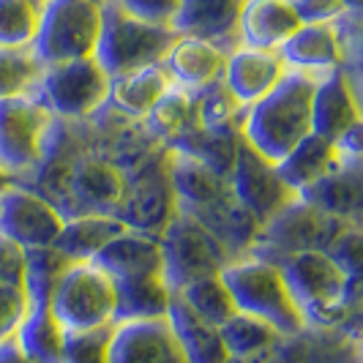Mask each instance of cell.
<instances>
[{
  "label": "cell",
  "mask_w": 363,
  "mask_h": 363,
  "mask_svg": "<svg viewBox=\"0 0 363 363\" xmlns=\"http://www.w3.org/2000/svg\"><path fill=\"white\" fill-rule=\"evenodd\" d=\"M314 79V74L287 69L273 91L243 109L240 140L268 162L281 159L311 131L309 109Z\"/></svg>",
  "instance_id": "obj_1"
},
{
  "label": "cell",
  "mask_w": 363,
  "mask_h": 363,
  "mask_svg": "<svg viewBox=\"0 0 363 363\" xmlns=\"http://www.w3.org/2000/svg\"><path fill=\"white\" fill-rule=\"evenodd\" d=\"M218 276L230 290L235 311L252 314L257 320L268 323L279 336H292L306 325L303 314L290 298L279 265L271 259L257 255L227 259Z\"/></svg>",
  "instance_id": "obj_2"
},
{
  "label": "cell",
  "mask_w": 363,
  "mask_h": 363,
  "mask_svg": "<svg viewBox=\"0 0 363 363\" xmlns=\"http://www.w3.org/2000/svg\"><path fill=\"white\" fill-rule=\"evenodd\" d=\"M178 33L169 25H156L123 11L115 0L101 3V28L93 47V60L107 77L159 66Z\"/></svg>",
  "instance_id": "obj_3"
},
{
  "label": "cell",
  "mask_w": 363,
  "mask_h": 363,
  "mask_svg": "<svg viewBox=\"0 0 363 363\" xmlns=\"http://www.w3.org/2000/svg\"><path fill=\"white\" fill-rule=\"evenodd\" d=\"M276 265L303 320H336L350 301V290L358 284L320 249L290 255Z\"/></svg>",
  "instance_id": "obj_4"
},
{
  "label": "cell",
  "mask_w": 363,
  "mask_h": 363,
  "mask_svg": "<svg viewBox=\"0 0 363 363\" xmlns=\"http://www.w3.org/2000/svg\"><path fill=\"white\" fill-rule=\"evenodd\" d=\"M101 28V3L96 0H44L38 6L30 50L41 66L74 57H91Z\"/></svg>",
  "instance_id": "obj_5"
},
{
  "label": "cell",
  "mask_w": 363,
  "mask_h": 363,
  "mask_svg": "<svg viewBox=\"0 0 363 363\" xmlns=\"http://www.w3.org/2000/svg\"><path fill=\"white\" fill-rule=\"evenodd\" d=\"M162 246V276L169 290H181L186 281L218 273L227 262V249L200 218L175 211L159 233Z\"/></svg>",
  "instance_id": "obj_6"
},
{
  "label": "cell",
  "mask_w": 363,
  "mask_h": 363,
  "mask_svg": "<svg viewBox=\"0 0 363 363\" xmlns=\"http://www.w3.org/2000/svg\"><path fill=\"white\" fill-rule=\"evenodd\" d=\"M345 227V218L325 216L303 200L292 197L268 221H262L257 227V235L252 240V255L279 262L298 252H311V249L325 252L328 243Z\"/></svg>",
  "instance_id": "obj_7"
},
{
  "label": "cell",
  "mask_w": 363,
  "mask_h": 363,
  "mask_svg": "<svg viewBox=\"0 0 363 363\" xmlns=\"http://www.w3.org/2000/svg\"><path fill=\"white\" fill-rule=\"evenodd\" d=\"M50 309L66 330L112 325L115 284L93 262H69L55 284Z\"/></svg>",
  "instance_id": "obj_8"
},
{
  "label": "cell",
  "mask_w": 363,
  "mask_h": 363,
  "mask_svg": "<svg viewBox=\"0 0 363 363\" xmlns=\"http://www.w3.org/2000/svg\"><path fill=\"white\" fill-rule=\"evenodd\" d=\"M109 77L91 57H74L63 63L44 66L38 74L33 96L50 115L57 118H85L107 104Z\"/></svg>",
  "instance_id": "obj_9"
},
{
  "label": "cell",
  "mask_w": 363,
  "mask_h": 363,
  "mask_svg": "<svg viewBox=\"0 0 363 363\" xmlns=\"http://www.w3.org/2000/svg\"><path fill=\"white\" fill-rule=\"evenodd\" d=\"M50 123V109L33 93L0 99V169L14 178L36 167Z\"/></svg>",
  "instance_id": "obj_10"
},
{
  "label": "cell",
  "mask_w": 363,
  "mask_h": 363,
  "mask_svg": "<svg viewBox=\"0 0 363 363\" xmlns=\"http://www.w3.org/2000/svg\"><path fill=\"white\" fill-rule=\"evenodd\" d=\"M227 186L238 205L255 218L257 224L268 221L281 205H287L295 197L276 175L273 162L262 159L243 140L238 145L235 162L227 172Z\"/></svg>",
  "instance_id": "obj_11"
},
{
  "label": "cell",
  "mask_w": 363,
  "mask_h": 363,
  "mask_svg": "<svg viewBox=\"0 0 363 363\" xmlns=\"http://www.w3.org/2000/svg\"><path fill=\"white\" fill-rule=\"evenodd\" d=\"M63 227V216L41 194L17 183L0 191V235L14 240L19 249L52 246Z\"/></svg>",
  "instance_id": "obj_12"
},
{
  "label": "cell",
  "mask_w": 363,
  "mask_h": 363,
  "mask_svg": "<svg viewBox=\"0 0 363 363\" xmlns=\"http://www.w3.org/2000/svg\"><path fill=\"white\" fill-rule=\"evenodd\" d=\"M109 363H186L167 317L112 323Z\"/></svg>",
  "instance_id": "obj_13"
},
{
  "label": "cell",
  "mask_w": 363,
  "mask_h": 363,
  "mask_svg": "<svg viewBox=\"0 0 363 363\" xmlns=\"http://www.w3.org/2000/svg\"><path fill=\"white\" fill-rule=\"evenodd\" d=\"M284 72L287 66L276 50H257V47L235 44L233 50H227L221 82L238 104L246 109L249 104L259 101L268 91H273Z\"/></svg>",
  "instance_id": "obj_14"
},
{
  "label": "cell",
  "mask_w": 363,
  "mask_h": 363,
  "mask_svg": "<svg viewBox=\"0 0 363 363\" xmlns=\"http://www.w3.org/2000/svg\"><path fill=\"white\" fill-rule=\"evenodd\" d=\"M309 115H311V131L330 140V143L339 134H345L350 126L361 123L358 96H355V88H352V79L347 77V72L342 66L320 74L314 79Z\"/></svg>",
  "instance_id": "obj_15"
},
{
  "label": "cell",
  "mask_w": 363,
  "mask_h": 363,
  "mask_svg": "<svg viewBox=\"0 0 363 363\" xmlns=\"http://www.w3.org/2000/svg\"><path fill=\"white\" fill-rule=\"evenodd\" d=\"M279 55H281V60L290 72L320 77L330 69H339L345 63L342 28H339V22H333V25H325V22L306 25V22H301L298 30L279 47Z\"/></svg>",
  "instance_id": "obj_16"
},
{
  "label": "cell",
  "mask_w": 363,
  "mask_h": 363,
  "mask_svg": "<svg viewBox=\"0 0 363 363\" xmlns=\"http://www.w3.org/2000/svg\"><path fill=\"white\" fill-rule=\"evenodd\" d=\"M227 50L200 36H181L172 41L162 60L169 82L183 91H200L205 85L221 79Z\"/></svg>",
  "instance_id": "obj_17"
},
{
  "label": "cell",
  "mask_w": 363,
  "mask_h": 363,
  "mask_svg": "<svg viewBox=\"0 0 363 363\" xmlns=\"http://www.w3.org/2000/svg\"><path fill=\"white\" fill-rule=\"evenodd\" d=\"M109 279H128V276H145L162 273V246L159 235H150L134 227H123L118 235H112L91 259Z\"/></svg>",
  "instance_id": "obj_18"
},
{
  "label": "cell",
  "mask_w": 363,
  "mask_h": 363,
  "mask_svg": "<svg viewBox=\"0 0 363 363\" xmlns=\"http://www.w3.org/2000/svg\"><path fill=\"white\" fill-rule=\"evenodd\" d=\"M301 19L290 0H243L235 36L243 47L276 50L298 30Z\"/></svg>",
  "instance_id": "obj_19"
},
{
  "label": "cell",
  "mask_w": 363,
  "mask_h": 363,
  "mask_svg": "<svg viewBox=\"0 0 363 363\" xmlns=\"http://www.w3.org/2000/svg\"><path fill=\"white\" fill-rule=\"evenodd\" d=\"M314 211L333 218H347L361 208V162H339L306 189L295 194Z\"/></svg>",
  "instance_id": "obj_20"
},
{
  "label": "cell",
  "mask_w": 363,
  "mask_h": 363,
  "mask_svg": "<svg viewBox=\"0 0 363 363\" xmlns=\"http://www.w3.org/2000/svg\"><path fill=\"white\" fill-rule=\"evenodd\" d=\"M243 0H181L172 30L181 36H200L227 50V41L235 36L238 17Z\"/></svg>",
  "instance_id": "obj_21"
},
{
  "label": "cell",
  "mask_w": 363,
  "mask_h": 363,
  "mask_svg": "<svg viewBox=\"0 0 363 363\" xmlns=\"http://www.w3.org/2000/svg\"><path fill=\"white\" fill-rule=\"evenodd\" d=\"M169 186H172V194L181 202V211L186 213H200L202 208H208L230 194L227 178H221L208 164H202L200 159H194L183 150L172 153Z\"/></svg>",
  "instance_id": "obj_22"
},
{
  "label": "cell",
  "mask_w": 363,
  "mask_h": 363,
  "mask_svg": "<svg viewBox=\"0 0 363 363\" xmlns=\"http://www.w3.org/2000/svg\"><path fill=\"white\" fill-rule=\"evenodd\" d=\"M167 323H169V330L181 347L186 363H230L218 325H211L191 309H186L175 298V292H172V301L167 309Z\"/></svg>",
  "instance_id": "obj_23"
},
{
  "label": "cell",
  "mask_w": 363,
  "mask_h": 363,
  "mask_svg": "<svg viewBox=\"0 0 363 363\" xmlns=\"http://www.w3.org/2000/svg\"><path fill=\"white\" fill-rule=\"evenodd\" d=\"M112 284H115V323L167 317L172 290L164 281L162 273L112 279Z\"/></svg>",
  "instance_id": "obj_24"
},
{
  "label": "cell",
  "mask_w": 363,
  "mask_h": 363,
  "mask_svg": "<svg viewBox=\"0 0 363 363\" xmlns=\"http://www.w3.org/2000/svg\"><path fill=\"white\" fill-rule=\"evenodd\" d=\"M336 162H339V153H336L333 143L309 131L281 159L273 162V169H276V175L281 178V183L290 189L292 194H298L301 189H306L320 175H325Z\"/></svg>",
  "instance_id": "obj_25"
},
{
  "label": "cell",
  "mask_w": 363,
  "mask_h": 363,
  "mask_svg": "<svg viewBox=\"0 0 363 363\" xmlns=\"http://www.w3.org/2000/svg\"><path fill=\"white\" fill-rule=\"evenodd\" d=\"M169 77L159 66H145V69H134V72L109 77L107 101L118 112H123L128 118H145L150 107L162 99V93L169 88Z\"/></svg>",
  "instance_id": "obj_26"
},
{
  "label": "cell",
  "mask_w": 363,
  "mask_h": 363,
  "mask_svg": "<svg viewBox=\"0 0 363 363\" xmlns=\"http://www.w3.org/2000/svg\"><path fill=\"white\" fill-rule=\"evenodd\" d=\"M123 227L126 224L115 213H82L79 218H63L52 246L72 262H91L96 252Z\"/></svg>",
  "instance_id": "obj_27"
},
{
  "label": "cell",
  "mask_w": 363,
  "mask_h": 363,
  "mask_svg": "<svg viewBox=\"0 0 363 363\" xmlns=\"http://www.w3.org/2000/svg\"><path fill=\"white\" fill-rule=\"evenodd\" d=\"M72 191L88 211L85 213H115L123 200V175L107 162L85 159L74 167Z\"/></svg>",
  "instance_id": "obj_28"
},
{
  "label": "cell",
  "mask_w": 363,
  "mask_h": 363,
  "mask_svg": "<svg viewBox=\"0 0 363 363\" xmlns=\"http://www.w3.org/2000/svg\"><path fill=\"white\" fill-rule=\"evenodd\" d=\"M11 336L30 363H63L66 328L57 323L50 306H28Z\"/></svg>",
  "instance_id": "obj_29"
},
{
  "label": "cell",
  "mask_w": 363,
  "mask_h": 363,
  "mask_svg": "<svg viewBox=\"0 0 363 363\" xmlns=\"http://www.w3.org/2000/svg\"><path fill=\"white\" fill-rule=\"evenodd\" d=\"M145 123L153 134H159L164 140H181L189 131L200 126L197 121V93L183 91L178 85H169L162 93V99L150 107L145 115Z\"/></svg>",
  "instance_id": "obj_30"
},
{
  "label": "cell",
  "mask_w": 363,
  "mask_h": 363,
  "mask_svg": "<svg viewBox=\"0 0 363 363\" xmlns=\"http://www.w3.org/2000/svg\"><path fill=\"white\" fill-rule=\"evenodd\" d=\"M175 298L211 325H221L227 317L235 314L230 290L218 273H208V276H197L186 281L181 290H175Z\"/></svg>",
  "instance_id": "obj_31"
},
{
  "label": "cell",
  "mask_w": 363,
  "mask_h": 363,
  "mask_svg": "<svg viewBox=\"0 0 363 363\" xmlns=\"http://www.w3.org/2000/svg\"><path fill=\"white\" fill-rule=\"evenodd\" d=\"M72 259L63 257L55 246H41V249H25V295L28 306H50L52 290L66 271Z\"/></svg>",
  "instance_id": "obj_32"
},
{
  "label": "cell",
  "mask_w": 363,
  "mask_h": 363,
  "mask_svg": "<svg viewBox=\"0 0 363 363\" xmlns=\"http://www.w3.org/2000/svg\"><path fill=\"white\" fill-rule=\"evenodd\" d=\"M218 333H221V342H224V350H227L230 361L262 352L265 347H271L279 339V333L268 323L257 320L252 314H243V311H235L233 317H227L218 325Z\"/></svg>",
  "instance_id": "obj_33"
},
{
  "label": "cell",
  "mask_w": 363,
  "mask_h": 363,
  "mask_svg": "<svg viewBox=\"0 0 363 363\" xmlns=\"http://www.w3.org/2000/svg\"><path fill=\"white\" fill-rule=\"evenodd\" d=\"M41 69L30 47H0V99L33 93Z\"/></svg>",
  "instance_id": "obj_34"
},
{
  "label": "cell",
  "mask_w": 363,
  "mask_h": 363,
  "mask_svg": "<svg viewBox=\"0 0 363 363\" xmlns=\"http://www.w3.org/2000/svg\"><path fill=\"white\" fill-rule=\"evenodd\" d=\"M36 22L33 0H0V47H30Z\"/></svg>",
  "instance_id": "obj_35"
},
{
  "label": "cell",
  "mask_w": 363,
  "mask_h": 363,
  "mask_svg": "<svg viewBox=\"0 0 363 363\" xmlns=\"http://www.w3.org/2000/svg\"><path fill=\"white\" fill-rule=\"evenodd\" d=\"M112 325L66 330L63 336V363H109Z\"/></svg>",
  "instance_id": "obj_36"
},
{
  "label": "cell",
  "mask_w": 363,
  "mask_h": 363,
  "mask_svg": "<svg viewBox=\"0 0 363 363\" xmlns=\"http://www.w3.org/2000/svg\"><path fill=\"white\" fill-rule=\"evenodd\" d=\"M28 311L25 279L17 276H0V342L9 339L19 325V320Z\"/></svg>",
  "instance_id": "obj_37"
},
{
  "label": "cell",
  "mask_w": 363,
  "mask_h": 363,
  "mask_svg": "<svg viewBox=\"0 0 363 363\" xmlns=\"http://www.w3.org/2000/svg\"><path fill=\"white\" fill-rule=\"evenodd\" d=\"M328 255L333 257V262L347 273V276H352V279H361V257H363V249H361V233L355 230V227H345L339 235L333 238L330 243H328L325 249Z\"/></svg>",
  "instance_id": "obj_38"
},
{
  "label": "cell",
  "mask_w": 363,
  "mask_h": 363,
  "mask_svg": "<svg viewBox=\"0 0 363 363\" xmlns=\"http://www.w3.org/2000/svg\"><path fill=\"white\" fill-rule=\"evenodd\" d=\"M123 11L134 14V17L145 19V22H156V25H169L178 14V3L181 0H115Z\"/></svg>",
  "instance_id": "obj_39"
},
{
  "label": "cell",
  "mask_w": 363,
  "mask_h": 363,
  "mask_svg": "<svg viewBox=\"0 0 363 363\" xmlns=\"http://www.w3.org/2000/svg\"><path fill=\"white\" fill-rule=\"evenodd\" d=\"M292 6H295L298 19L306 22V25H317V22L333 25V22L347 17V9L342 0H295Z\"/></svg>",
  "instance_id": "obj_40"
},
{
  "label": "cell",
  "mask_w": 363,
  "mask_h": 363,
  "mask_svg": "<svg viewBox=\"0 0 363 363\" xmlns=\"http://www.w3.org/2000/svg\"><path fill=\"white\" fill-rule=\"evenodd\" d=\"M0 363H30V361L19 352L14 336H9V339H3V342H0Z\"/></svg>",
  "instance_id": "obj_41"
},
{
  "label": "cell",
  "mask_w": 363,
  "mask_h": 363,
  "mask_svg": "<svg viewBox=\"0 0 363 363\" xmlns=\"http://www.w3.org/2000/svg\"><path fill=\"white\" fill-rule=\"evenodd\" d=\"M342 3H345L347 14H352V17L361 11V0H342Z\"/></svg>",
  "instance_id": "obj_42"
},
{
  "label": "cell",
  "mask_w": 363,
  "mask_h": 363,
  "mask_svg": "<svg viewBox=\"0 0 363 363\" xmlns=\"http://www.w3.org/2000/svg\"><path fill=\"white\" fill-rule=\"evenodd\" d=\"M11 183H14V178H11L6 169H0V191H3L6 186H11Z\"/></svg>",
  "instance_id": "obj_43"
},
{
  "label": "cell",
  "mask_w": 363,
  "mask_h": 363,
  "mask_svg": "<svg viewBox=\"0 0 363 363\" xmlns=\"http://www.w3.org/2000/svg\"><path fill=\"white\" fill-rule=\"evenodd\" d=\"M33 3H36V6H41V3H44V0H33Z\"/></svg>",
  "instance_id": "obj_44"
},
{
  "label": "cell",
  "mask_w": 363,
  "mask_h": 363,
  "mask_svg": "<svg viewBox=\"0 0 363 363\" xmlns=\"http://www.w3.org/2000/svg\"><path fill=\"white\" fill-rule=\"evenodd\" d=\"M96 3H104V0H96Z\"/></svg>",
  "instance_id": "obj_45"
},
{
  "label": "cell",
  "mask_w": 363,
  "mask_h": 363,
  "mask_svg": "<svg viewBox=\"0 0 363 363\" xmlns=\"http://www.w3.org/2000/svg\"><path fill=\"white\" fill-rule=\"evenodd\" d=\"M290 3H295V0H290Z\"/></svg>",
  "instance_id": "obj_46"
}]
</instances>
